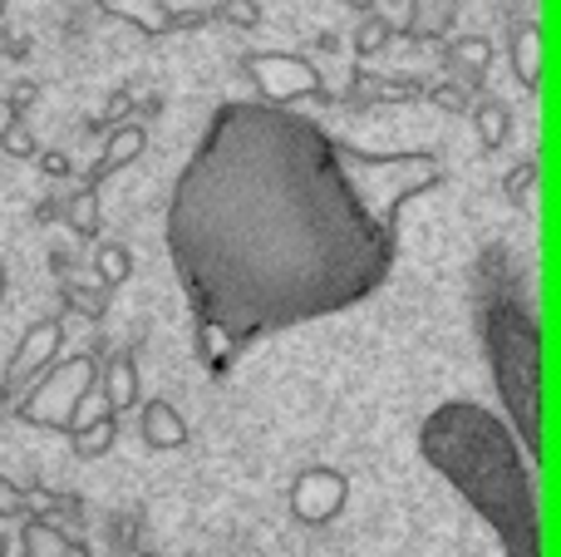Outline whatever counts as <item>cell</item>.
I'll return each instance as SVG.
<instances>
[{"label":"cell","instance_id":"obj_30","mask_svg":"<svg viewBox=\"0 0 561 557\" xmlns=\"http://www.w3.org/2000/svg\"><path fill=\"white\" fill-rule=\"evenodd\" d=\"M0 15H5V0H0Z\"/></svg>","mask_w":561,"mask_h":557},{"label":"cell","instance_id":"obj_2","mask_svg":"<svg viewBox=\"0 0 561 557\" xmlns=\"http://www.w3.org/2000/svg\"><path fill=\"white\" fill-rule=\"evenodd\" d=\"M419 454L473 503L503 543V557H542L533 469L523 464V444L513 440L503 414L473 400L438 405L419 430Z\"/></svg>","mask_w":561,"mask_h":557},{"label":"cell","instance_id":"obj_19","mask_svg":"<svg viewBox=\"0 0 561 557\" xmlns=\"http://www.w3.org/2000/svg\"><path fill=\"white\" fill-rule=\"evenodd\" d=\"M69 227H75L79 237H94L99 232V203H94V187H84V193H75V203L65 207Z\"/></svg>","mask_w":561,"mask_h":557},{"label":"cell","instance_id":"obj_16","mask_svg":"<svg viewBox=\"0 0 561 557\" xmlns=\"http://www.w3.org/2000/svg\"><path fill=\"white\" fill-rule=\"evenodd\" d=\"M488 59H493V45H488V39H478V35L454 39V45H448V65H463L468 69V84H478V79L488 75Z\"/></svg>","mask_w":561,"mask_h":557},{"label":"cell","instance_id":"obj_17","mask_svg":"<svg viewBox=\"0 0 561 557\" xmlns=\"http://www.w3.org/2000/svg\"><path fill=\"white\" fill-rule=\"evenodd\" d=\"M94 272H99V282L104 286H118V282H128V272H134V257H128V247L104 242L94 252Z\"/></svg>","mask_w":561,"mask_h":557},{"label":"cell","instance_id":"obj_25","mask_svg":"<svg viewBox=\"0 0 561 557\" xmlns=\"http://www.w3.org/2000/svg\"><path fill=\"white\" fill-rule=\"evenodd\" d=\"M35 163H39V168H45V173H55V178H65V173H69V168H75V163H69V158H65V154H35Z\"/></svg>","mask_w":561,"mask_h":557},{"label":"cell","instance_id":"obj_20","mask_svg":"<svg viewBox=\"0 0 561 557\" xmlns=\"http://www.w3.org/2000/svg\"><path fill=\"white\" fill-rule=\"evenodd\" d=\"M385 45H389V20L365 10V20H359V30H355V49L359 55H375V49H385Z\"/></svg>","mask_w":561,"mask_h":557},{"label":"cell","instance_id":"obj_24","mask_svg":"<svg viewBox=\"0 0 561 557\" xmlns=\"http://www.w3.org/2000/svg\"><path fill=\"white\" fill-rule=\"evenodd\" d=\"M0 519H30V503L20 489H10L5 479H0Z\"/></svg>","mask_w":561,"mask_h":557},{"label":"cell","instance_id":"obj_12","mask_svg":"<svg viewBox=\"0 0 561 557\" xmlns=\"http://www.w3.org/2000/svg\"><path fill=\"white\" fill-rule=\"evenodd\" d=\"M104 400H108V410H134L138 405V365H134V355L128 351H118L114 361H108V371H104Z\"/></svg>","mask_w":561,"mask_h":557},{"label":"cell","instance_id":"obj_4","mask_svg":"<svg viewBox=\"0 0 561 557\" xmlns=\"http://www.w3.org/2000/svg\"><path fill=\"white\" fill-rule=\"evenodd\" d=\"M99 380V361L94 355H69V361H55L35 385L25 390V400L15 405V414L25 424H39V430H59L69 434L79 424V405L94 390Z\"/></svg>","mask_w":561,"mask_h":557},{"label":"cell","instance_id":"obj_15","mask_svg":"<svg viewBox=\"0 0 561 557\" xmlns=\"http://www.w3.org/2000/svg\"><path fill=\"white\" fill-rule=\"evenodd\" d=\"M473 124H478L483 148H503L507 134H513V118H507V109L497 104V99H478V104H473Z\"/></svg>","mask_w":561,"mask_h":557},{"label":"cell","instance_id":"obj_5","mask_svg":"<svg viewBox=\"0 0 561 557\" xmlns=\"http://www.w3.org/2000/svg\"><path fill=\"white\" fill-rule=\"evenodd\" d=\"M247 75L256 79V89L266 94V104H300V99H310V104H325V79H320V69L310 65V59L300 55H280V49H256V55L242 59Z\"/></svg>","mask_w":561,"mask_h":557},{"label":"cell","instance_id":"obj_1","mask_svg":"<svg viewBox=\"0 0 561 557\" xmlns=\"http://www.w3.org/2000/svg\"><path fill=\"white\" fill-rule=\"evenodd\" d=\"M438 183L428 148L369 154L286 104H217L168 193V257L203 361L227 371L262 336L375 296L404 207Z\"/></svg>","mask_w":561,"mask_h":557},{"label":"cell","instance_id":"obj_26","mask_svg":"<svg viewBox=\"0 0 561 557\" xmlns=\"http://www.w3.org/2000/svg\"><path fill=\"white\" fill-rule=\"evenodd\" d=\"M434 99H438V104H444V109H468V94H463V89H454V84L434 89Z\"/></svg>","mask_w":561,"mask_h":557},{"label":"cell","instance_id":"obj_27","mask_svg":"<svg viewBox=\"0 0 561 557\" xmlns=\"http://www.w3.org/2000/svg\"><path fill=\"white\" fill-rule=\"evenodd\" d=\"M345 5H355V10H369V5H375V0H345Z\"/></svg>","mask_w":561,"mask_h":557},{"label":"cell","instance_id":"obj_7","mask_svg":"<svg viewBox=\"0 0 561 557\" xmlns=\"http://www.w3.org/2000/svg\"><path fill=\"white\" fill-rule=\"evenodd\" d=\"M345 499H350V479L340 469H300L286 489V503L300 523L320 528V523L340 519L345 513Z\"/></svg>","mask_w":561,"mask_h":557},{"label":"cell","instance_id":"obj_22","mask_svg":"<svg viewBox=\"0 0 561 557\" xmlns=\"http://www.w3.org/2000/svg\"><path fill=\"white\" fill-rule=\"evenodd\" d=\"M0 148H5V154H15V158H35V138H30V128L20 124V118H10V124H5Z\"/></svg>","mask_w":561,"mask_h":557},{"label":"cell","instance_id":"obj_14","mask_svg":"<svg viewBox=\"0 0 561 557\" xmlns=\"http://www.w3.org/2000/svg\"><path fill=\"white\" fill-rule=\"evenodd\" d=\"M69 444H75L79 459H99V454H108L114 450V410L94 414L89 424H75V430H69Z\"/></svg>","mask_w":561,"mask_h":557},{"label":"cell","instance_id":"obj_29","mask_svg":"<svg viewBox=\"0 0 561 557\" xmlns=\"http://www.w3.org/2000/svg\"><path fill=\"white\" fill-rule=\"evenodd\" d=\"M0 557H10V543L5 538H0Z\"/></svg>","mask_w":561,"mask_h":557},{"label":"cell","instance_id":"obj_3","mask_svg":"<svg viewBox=\"0 0 561 557\" xmlns=\"http://www.w3.org/2000/svg\"><path fill=\"white\" fill-rule=\"evenodd\" d=\"M478 336H483L493 385L503 395L507 430L523 444L527 459H542V336L527 306L523 276L507 247H488L478 257Z\"/></svg>","mask_w":561,"mask_h":557},{"label":"cell","instance_id":"obj_10","mask_svg":"<svg viewBox=\"0 0 561 557\" xmlns=\"http://www.w3.org/2000/svg\"><path fill=\"white\" fill-rule=\"evenodd\" d=\"M513 75L523 89L542 84V30H537V20H523L513 30Z\"/></svg>","mask_w":561,"mask_h":557},{"label":"cell","instance_id":"obj_8","mask_svg":"<svg viewBox=\"0 0 561 557\" xmlns=\"http://www.w3.org/2000/svg\"><path fill=\"white\" fill-rule=\"evenodd\" d=\"M138 434H144L153 450H183V444H187L183 414H178L168 400H148L144 410H138Z\"/></svg>","mask_w":561,"mask_h":557},{"label":"cell","instance_id":"obj_18","mask_svg":"<svg viewBox=\"0 0 561 557\" xmlns=\"http://www.w3.org/2000/svg\"><path fill=\"white\" fill-rule=\"evenodd\" d=\"M448 20H454V0H414L409 30H414V35H444Z\"/></svg>","mask_w":561,"mask_h":557},{"label":"cell","instance_id":"obj_28","mask_svg":"<svg viewBox=\"0 0 561 557\" xmlns=\"http://www.w3.org/2000/svg\"><path fill=\"white\" fill-rule=\"evenodd\" d=\"M0 302H5V262H0Z\"/></svg>","mask_w":561,"mask_h":557},{"label":"cell","instance_id":"obj_23","mask_svg":"<svg viewBox=\"0 0 561 557\" xmlns=\"http://www.w3.org/2000/svg\"><path fill=\"white\" fill-rule=\"evenodd\" d=\"M217 15L222 20H232V25H262V5H256V0H222V5H217Z\"/></svg>","mask_w":561,"mask_h":557},{"label":"cell","instance_id":"obj_6","mask_svg":"<svg viewBox=\"0 0 561 557\" xmlns=\"http://www.w3.org/2000/svg\"><path fill=\"white\" fill-rule=\"evenodd\" d=\"M59 345H65V326L55 321V316H45V321H35L25 336H20V345H15V355H10V365H5V375H0V395H25V385H35L39 375L55 365V355H59Z\"/></svg>","mask_w":561,"mask_h":557},{"label":"cell","instance_id":"obj_13","mask_svg":"<svg viewBox=\"0 0 561 557\" xmlns=\"http://www.w3.org/2000/svg\"><path fill=\"white\" fill-rule=\"evenodd\" d=\"M144 144H148V134L138 124H128V128H118L114 138H108V148H104V163L94 168V173H89V187L99 183V178H108L114 173V168H124V163H134L138 154H144Z\"/></svg>","mask_w":561,"mask_h":557},{"label":"cell","instance_id":"obj_9","mask_svg":"<svg viewBox=\"0 0 561 557\" xmlns=\"http://www.w3.org/2000/svg\"><path fill=\"white\" fill-rule=\"evenodd\" d=\"M99 10H104V15L128 20V25H134V30H144L148 39L168 35V30L178 25V20L163 10V0H99Z\"/></svg>","mask_w":561,"mask_h":557},{"label":"cell","instance_id":"obj_11","mask_svg":"<svg viewBox=\"0 0 561 557\" xmlns=\"http://www.w3.org/2000/svg\"><path fill=\"white\" fill-rule=\"evenodd\" d=\"M20 553L25 557H89L75 538H65V533L45 519H25V528H20Z\"/></svg>","mask_w":561,"mask_h":557},{"label":"cell","instance_id":"obj_21","mask_svg":"<svg viewBox=\"0 0 561 557\" xmlns=\"http://www.w3.org/2000/svg\"><path fill=\"white\" fill-rule=\"evenodd\" d=\"M533 183H537V158H527L523 168H513V173L503 178V193H507V203H527V193H533Z\"/></svg>","mask_w":561,"mask_h":557}]
</instances>
